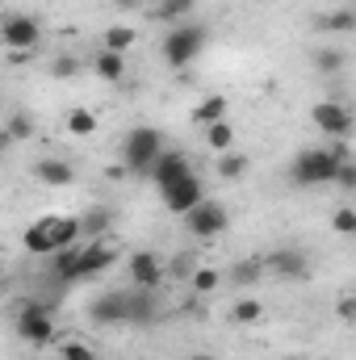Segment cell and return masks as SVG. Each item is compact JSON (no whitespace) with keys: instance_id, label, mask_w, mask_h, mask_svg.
I'll use <instances>...</instances> for the list:
<instances>
[{"instance_id":"28","label":"cell","mask_w":356,"mask_h":360,"mask_svg":"<svg viewBox=\"0 0 356 360\" xmlns=\"http://www.w3.org/2000/svg\"><path fill=\"white\" fill-rule=\"evenodd\" d=\"M205 147H214L218 155L231 151V147H235V130H231V122H214V126H205Z\"/></svg>"},{"instance_id":"1","label":"cell","mask_w":356,"mask_h":360,"mask_svg":"<svg viewBox=\"0 0 356 360\" xmlns=\"http://www.w3.org/2000/svg\"><path fill=\"white\" fill-rule=\"evenodd\" d=\"M21 243H25L30 256H55L59 248L80 243V222L68 218V214H46V218H38L34 226H25Z\"/></svg>"},{"instance_id":"9","label":"cell","mask_w":356,"mask_h":360,"mask_svg":"<svg viewBox=\"0 0 356 360\" xmlns=\"http://www.w3.org/2000/svg\"><path fill=\"white\" fill-rule=\"evenodd\" d=\"M160 201H164V210H172V214H189L197 201H205L197 172H184V176L172 180L168 188H160Z\"/></svg>"},{"instance_id":"20","label":"cell","mask_w":356,"mask_h":360,"mask_svg":"<svg viewBox=\"0 0 356 360\" xmlns=\"http://www.w3.org/2000/svg\"><path fill=\"white\" fill-rule=\"evenodd\" d=\"M227 281H231V285H239V289H252V285H260V281H265V260H260V256H248V260H239L235 269L227 272Z\"/></svg>"},{"instance_id":"27","label":"cell","mask_w":356,"mask_h":360,"mask_svg":"<svg viewBox=\"0 0 356 360\" xmlns=\"http://www.w3.org/2000/svg\"><path fill=\"white\" fill-rule=\"evenodd\" d=\"M310 63H314L323 76H340V72H344V51L323 46V51H314V55H310Z\"/></svg>"},{"instance_id":"10","label":"cell","mask_w":356,"mask_h":360,"mask_svg":"<svg viewBox=\"0 0 356 360\" xmlns=\"http://www.w3.org/2000/svg\"><path fill=\"white\" fill-rule=\"evenodd\" d=\"M265 272H276L281 281H306L310 276V256L302 248H276L265 256Z\"/></svg>"},{"instance_id":"19","label":"cell","mask_w":356,"mask_h":360,"mask_svg":"<svg viewBox=\"0 0 356 360\" xmlns=\"http://www.w3.org/2000/svg\"><path fill=\"white\" fill-rule=\"evenodd\" d=\"M227 109H231V105H227V96H222V92H214V96L197 101V109H193L189 117H193L197 126H214V122H227Z\"/></svg>"},{"instance_id":"12","label":"cell","mask_w":356,"mask_h":360,"mask_svg":"<svg viewBox=\"0 0 356 360\" xmlns=\"http://www.w3.org/2000/svg\"><path fill=\"white\" fill-rule=\"evenodd\" d=\"M92 327H122L126 323V289H109L89 306Z\"/></svg>"},{"instance_id":"13","label":"cell","mask_w":356,"mask_h":360,"mask_svg":"<svg viewBox=\"0 0 356 360\" xmlns=\"http://www.w3.org/2000/svg\"><path fill=\"white\" fill-rule=\"evenodd\" d=\"M113 264H117V252L92 239L89 248H80V256H76V281H92V276L109 272Z\"/></svg>"},{"instance_id":"5","label":"cell","mask_w":356,"mask_h":360,"mask_svg":"<svg viewBox=\"0 0 356 360\" xmlns=\"http://www.w3.org/2000/svg\"><path fill=\"white\" fill-rule=\"evenodd\" d=\"M0 46L13 55H34L42 46V25L30 13H0Z\"/></svg>"},{"instance_id":"17","label":"cell","mask_w":356,"mask_h":360,"mask_svg":"<svg viewBox=\"0 0 356 360\" xmlns=\"http://www.w3.org/2000/svg\"><path fill=\"white\" fill-rule=\"evenodd\" d=\"M134 42H139V30L134 25H122V21L101 34V51H113V55H126Z\"/></svg>"},{"instance_id":"23","label":"cell","mask_w":356,"mask_h":360,"mask_svg":"<svg viewBox=\"0 0 356 360\" xmlns=\"http://www.w3.org/2000/svg\"><path fill=\"white\" fill-rule=\"evenodd\" d=\"M4 130H8V139H13V143H30V139L38 134V126H34V117H30L25 109L8 113V117H4Z\"/></svg>"},{"instance_id":"11","label":"cell","mask_w":356,"mask_h":360,"mask_svg":"<svg viewBox=\"0 0 356 360\" xmlns=\"http://www.w3.org/2000/svg\"><path fill=\"white\" fill-rule=\"evenodd\" d=\"M126 272H130V281H134V289H160L164 285V260L155 256V252H134L130 260H126Z\"/></svg>"},{"instance_id":"6","label":"cell","mask_w":356,"mask_h":360,"mask_svg":"<svg viewBox=\"0 0 356 360\" xmlns=\"http://www.w3.org/2000/svg\"><path fill=\"white\" fill-rule=\"evenodd\" d=\"M17 335L34 348H46L55 344V310L42 306V302H17Z\"/></svg>"},{"instance_id":"33","label":"cell","mask_w":356,"mask_h":360,"mask_svg":"<svg viewBox=\"0 0 356 360\" xmlns=\"http://www.w3.org/2000/svg\"><path fill=\"white\" fill-rule=\"evenodd\" d=\"M331 231H336V235H356V210L352 205H340V210L331 214Z\"/></svg>"},{"instance_id":"4","label":"cell","mask_w":356,"mask_h":360,"mask_svg":"<svg viewBox=\"0 0 356 360\" xmlns=\"http://www.w3.org/2000/svg\"><path fill=\"white\" fill-rule=\"evenodd\" d=\"M205 51V25H197V21H180L168 30V38L160 42V55H164V63L168 68H189L197 55Z\"/></svg>"},{"instance_id":"40","label":"cell","mask_w":356,"mask_h":360,"mask_svg":"<svg viewBox=\"0 0 356 360\" xmlns=\"http://www.w3.org/2000/svg\"><path fill=\"white\" fill-rule=\"evenodd\" d=\"M0 285H4V269H0Z\"/></svg>"},{"instance_id":"14","label":"cell","mask_w":356,"mask_h":360,"mask_svg":"<svg viewBox=\"0 0 356 360\" xmlns=\"http://www.w3.org/2000/svg\"><path fill=\"white\" fill-rule=\"evenodd\" d=\"M160 319L155 289H126V323L130 327H151Z\"/></svg>"},{"instance_id":"25","label":"cell","mask_w":356,"mask_h":360,"mask_svg":"<svg viewBox=\"0 0 356 360\" xmlns=\"http://www.w3.org/2000/svg\"><path fill=\"white\" fill-rule=\"evenodd\" d=\"M314 30H331V34H352V30H356L352 8H336V13H323V17H314Z\"/></svg>"},{"instance_id":"30","label":"cell","mask_w":356,"mask_h":360,"mask_svg":"<svg viewBox=\"0 0 356 360\" xmlns=\"http://www.w3.org/2000/svg\"><path fill=\"white\" fill-rule=\"evenodd\" d=\"M193 4L197 0H155V13L151 17L155 21H180L184 13H193Z\"/></svg>"},{"instance_id":"8","label":"cell","mask_w":356,"mask_h":360,"mask_svg":"<svg viewBox=\"0 0 356 360\" xmlns=\"http://www.w3.org/2000/svg\"><path fill=\"white\" fill-rule=\"evenodd\" d=\"M310 122H314L327 139H348V134H352V113H348V105H340V101H319V105L310 109Z\"/></svg>"},{"instance_id":"3","label":"cell","mask_w":356,"mask_h":360,"mask_svg":"<svg viewBox=\"0 0 356 360\" xmlns=\"http://www.w3.org/2000/svg\"><path fill=\"white\" fill-rule=\"evenodd\" d=\"M160 155H164V134H160L155 126H134V130L122 139V164H126V172H134V176H147Z\"/></svg>"},{"instance_id":"18","label":"cell","mask_w":356,"mask_h":360,"mask_svg":"<svg viewBox=\"0 0 356 360\" xmlns=\"http://www.w3.org/2000/svg\"><path fill=\"white\" fill-rule=\"evenodd\" d=\"M92 72H96L105 84H122V80H126V59H122V55H113V51H96Z\"/></svg>"},{"instance_id":"32","label":"cell","mask_w":356,"mask_h":360,"mask_svg":"<svg viewBox=\"0 0 356 360\" xmlns=\"http://www.w3.org/2000/svg\"><path fill=\"white\" fill-rule=\"evenodd\" d=\"M51 76H55V80H76V76H80V59H76V55H59V59L51 63Z\"/></svg>"},{"instance_id":"37","label":"cell","mask_w":356,"mask_h":360,"mask_svg":"<svg viewBox=\"0 0 356 360\" xmlns=\"http://www.w3.org/2000/svg\"><path fill=\"white\" fill-rule=\"evenodd\" d=\"M113 4H117L122 13H130V8H143V0H113Z\"/></svg>"},{"instance_id":"38","label":"cell","mask_w":356,"mask_h":360,"mask_svg":"<svg viewBox=\"0 0 356 360\" xmlns=\"http://www.w3.org/2000/svg\"><path fill=\"white\" fill-rule=\"evenodd\" d=\"M281 360H306V356H281Z\"/></svg>"},{"instance_id":"16","label":"cell","mask_w":356,"mask_h":360,"mask_svg":"<svg viewBox=\"0 0 356 360\" xmlns=\"http://www.w3.org/2000/svg\"><path fill=\"white\" fill-rule=\"evenodd\" d=\"M30 172H34V180H38V184H46V188H68V184L76 180V168H72L68 160H55V155L38 160Z\"/></svg>"},{"instance_id":"2","label":"cell","mask_w":356,"mask_h":360,"mask_svg":"<svg viewBox=\"0 0 356 360\" xmlns=\"http://www.w3.org/2000/svg\"><path fill=\"white\" fill-rule=\"evenodd\" d=\"M340 160L331 155V147H302L289 164V180L298 188H319V184H331L336 180Z\"/></svg>"},{"instance_id":"34","label":"cell","mask_w":356,"mask_h":360,"mask_svg":"<svg viewBox=\"0 0 356 360\" xmlns=\"http://www.w3.org/2000/svg\"><path fill=\"white\" fill-rule=\"evenodd\" d=\"M336 184H340V188H348V193L356 188V164H352V160H340V168H336Z\"/></svg>"},{"instance_id":"22","label":"cell","mask_w":356,"mask_h":360,"mask_svg":"<svg viewBox=\"0 0 356 360\" xmlns=\"http://www.w3.org/2000/svg\"><path fill=\"white\" fill-rule=\"evenodd\" d=\"M189 289H193L197 297H210V293H218V289H222V272L210 269V264H205V269H193V272H189Z\"/></svg>"},{"instance_id":"36","label":"cell","mask_w":356,"mask_h":360,"mask_svg":"<svg viewBox=\"0 0 356 360\" xmlns=\"http://www.w3.org/2000/svg\"><path fill=\"white\" fill-rule=\"evenodd\" d=\"M13 147H17V143H13V139H8V130H4V126H0V155H8V151H13Z\"/></svg>"},{"instance_id":"21","label":"cell","mask_w":356,"mask_h":360,"mask_svg":"<svg viewBox=\"0 0 356 360\" xmlns=\"http://www.w3.org/2000/svg\"><path fill=\"white\" fill-rule=\"evenodd\" d=\"M76 222H80V239H101V235H105V231H109V222H113V218H109V210H105V205H92V210H84V218H76Z\"/></svg>"},{"instance_id":"26","label":"cell","mask_w":356,"mask_h":360,"mask_svg":"<svg viewBox=\"0 0 356 360\" xmlns=\"http://www.w3.org/2000/svg\"><path fill=\"white\" fill-rule=\"evenodd\" d=\"M68 134H76V139H92L96 134V113L92 109H68Z\"/></svg>"},{"instance_id":"35","label":"cell","mask_w":356,"mask_h":360,"mask_svg":"<svg viewBox=\"0 0 356 360\" xmlns=\"http://www.w3.org/2000/svg\"><path fill=\"white\" fill-rule=\"evenodd\" d=\"M336 319H340V323H352L356 319V297L352 293H344V297L336 302Z\"/></svg>"},{"instance_id":"39","label":"cell","mask_w":356,"mask_h":360,"mask_svg":"<svg viewBox=\"0 0 356 360\" xmlns=\"http://www.w3.org/2000/svg\"><path fill=\"white\" fill-rule=\"evenodd\" d=\"M189 360H210V356H189Z\"/></svg>"},{"instance_id":"24","label":"cell","mask_w":356,"mask_h":360,"mask_svg":"<svg viewBox=\"0 0 356 360\" xmlns=\"http://www.w3.org/2000/svg\"><path fill=\"white\" fill-rule=\"evenodd\" d=\"M260 319H265V302L260 297H243V302L231 306V323H239V327H256Z\"/></svg>"},{"instance_id":"31","label":"cell","mask_w":356,"mask_h":360,"mask_svg":"<svg viewBox=\"0 0 356 360\" xmlns=\"http://www.w3.org/2000/svg\"><path fill=\"white\" fill-rule=\"evenodd\" d=\"M59 360H96V352H92L84 340H63L59 344Z\"/></svg>"},{"instance_id":"15","label":"cell","mask_w":356,"mask_h":360,"mask_svg":"<svg viewBox=\"0 0 356 360\" xmlns=\"http://www.w3.org/2000/svg\"><path fill=\"white\" fill-rule=\"evenodd\" d=\"M184 172H193L189 155H184V151H168V147H164V155L151 164V172H147V176H151V184H155V188H168V184H172V180H180Z\"/></svg>"},{"instance_id":"29","label":"cell","mask_w":356,"mask_h":360,"mask_svg":"<svg viewBox=\"0 0 356 360\" xmlns=\"http://www.w3.org/2000/svg\"><path fill=\"white\" fill-rule=\"evenodd\" d=\"M243 172H248V155H239V151L218 155V180H243Z\"/></svg>"},{"instance_id":"7","label":"cell","mask_w":356,"mask_h":360,"mask_svg":"<svg viewBox=\"0 0 356 360\" xmlns=\"http://www.w3.org/2000/svg\"><path fill=\"white\" fill-rule=\"evenodd\" d=\"M184 218V226H189V235L193 239H218L227 226H231V214H227V205L222 201H197L189 214H180Z\"/></svg>"}]
</instances>
